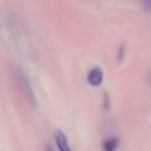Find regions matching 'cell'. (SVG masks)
Here are the masks:
<instances>
[{"label": "cell", "instance_id": "cell-2", "mask_svg": "<svg viewBox=\"0 0 151 151\" xmlns=\"http://www.w3.org/2000/svg\"><path fill=\"white\" fill-rule=\"evenodd\" d=\"M20 76H21L24 88H25V91H26L27 98L28 99L29 104L32 107L35 108L37 106V103H36L35 96L34 94V92H33L30 84L28 83L27 78L25 75L22 74V73L20 74Z\"/></svg>", "mask_w": 151, "mask_h": 151}, {"label": "cell", "instance_id": "cell-6", "mask_svg": "<svg viewBox=\"0 0 151 151\" xmlns=\"http://www.w3.org/2000/svg\"><path fill=\"white\" fill-rule=\"evenodd\" d=\"M46 151H54L53 149L50 145H47L46 146Z\"/></svg>", "mask_w": 151, "mask_h": 151}, {"label": "cell", "instance_id": "cell-4", "mask_svg": "<svg viewBox=\"0 0 151 151\" xmlns=\"http://www.w3.org/2000/svg\"><path fill=\"white\" fill-rule=\"evenodd\" d=\"M119 144L118 138L113 137L106 139L103 143V148L104 151H115Z\"/></svg>", "mask_w": 151, "mask_h": 151}, {"label": "cell", "instance_id": "cell-5", "mask_svg": "<svg viewBox=\"0 0 151 151\" xmlns=\"http://www.w3.org/2000/svg\"><path fill=\"white\" fill-rule=\"evenodd\" d=\"M124 46H122L120 50L119 51V53L118 58L119 60H122V58H123V56L124 55Z\"/></svg>", "mask_w": 151, "mask_h": 151}, {"label": "cell", "instance_id": "cell-1", "mask_svg": "<svg viewBox=\"0 0 151 151\" xmlns=\"http://www.w3.org/2000/svg\"><path fill=\"white\" fill-rule=\"evenodd\" d=\"M103 79V73L101 68L96 67L90 70L88 75L89 83L93 86L100 85Z\"/></svg>", "mask_w": 151, "mask_h": 151}, {"label": "cell", "instance_id": "cell-3", "mask_svg": "<svg viewBox=\"0 0 151 151\" xmlns=\"http://www.w3.org/2000/svg\"><path fill=\"white\" fill-rule=\"evenodd\" d=\"M56 142L60 151H73L68 145L67 138L64 134L59 130L55 131Z\"/></svg>", "mask_w": 151, "mask_h": 151}]
</instances>
